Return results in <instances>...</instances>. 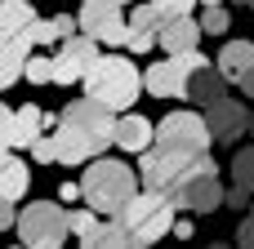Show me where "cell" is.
Segmentation results:
<instances>
[{"instance_id":"6da1fadb","label":"cell","mask_w":254,"mask_h":249,"mask_svg":"<svg viewBox=\"0 0 254 249\" xmlns=\"http://www.w3.org/2000/svg\"><path fill=\"white\" fill-rule=\"evenodd\" d=\"M54 143H58V165H89L116 143V107L98 98L67 102L54 120Z\"/></svg>"},{"instance_id":"7a4b0ae2","label":"cell","mask_w":254,"mask_h":249,"mask_svg":"<svg viewBox=\"0 0 254 249\" xmlns=\"http://www.w3.org/2000/svg\"><path fill=\"white\" fill-rule=\"evenodd\" d=\"M134 196H138V169H129L125 160L94 156V160L85 165L80 200H85V205H94L98 214H121Z\"/></svg>"},{"instance_id":"3957f363","label":"cell","mask_w":254,"mask_h":249,"mask_svg":"<svg viewBox=\"0 0 254 249\" xmlns=\"http://www.w3.org/2000/svg\"><path fill=\"white\" fill-rule=\"evenodd\" d=\"M85 94L107 102V107H116V111H129V102H138V94H143V76H138V67L129 58L103 53L89 67V76H85Z\"/></svg>"},{"instance_id":"277c9868","label":"cell","mask_w":254,"mask_h":249,"mask_svg":"<svg viewBox=\"0 0 254 249\" xmlns=\"http://www.w3.org/2000/svg\"><path fill=\"white\" fill-rule=\"evenodd\" d=\"M210 143H214V134H210L205 116H196V111H170L152 134V147L165 156H201V151H210Z\"/></svg>"},{"instance_id":"5b68a950","label":"cell","mask_w":254,"mask_h":249,"mask_svg":"<svg viewBox=\"0 0 254 249\" xmlns=\"http://www.w3.org/2000/svg\"><path fill=\"white\" fill-rule=\"evenodd\" d=\"M71 232V214L58 200H36L18 214V241L31 249H58Z\"/></svg>"},{"instance_id":"8992f818","label":"cell","mask_w":254,"mask_h":249,"mask_svg":"<svg viewBox=\"0 0 254 249\" xmlns=\"http://www.w3.org/2000/svg\"><path fill=\"white\" fill-rule=\"evenodd\" d=\"M210 58L201 49H188V53H170L165 62H152L147 76H143V89L156 94V98H188V80L196 67H205Z\"/></svg>"},{"instance_id":"52a82bcc","label":"cell","mask_w":254,"mask_h":249,"mask_svg":"<svg viewBox=\"0 0 254 249\" xmlns=\"http://www.w3.org/2000/svg\"><path fill=\"white\" fill-rule=\"evenodd\" d=\"M80 31L94 36L98 45H125L129 18L121 13L116 0H80Z\"/></svg>"},{"instance_id":"ba28073f","label":"cell","mask_w":254,"mask_h":249,"mask_svg":"<svg viewBox=\"0 0 254 249\" xmlns=\"http://www.w3.org/2000/svg\"><path fill=\"white\" fill-rule=\"evenodd\" d=\"M98 40L94 36H67L58 40V53H54V80L58 85H76L89 76V67L98 62Z\"/></svg>"},{"instance_id":"9c48e42d","label":"cell","mask_w":254,"mask_h":249,"mask_svg":"<svg viewBox=\"0 0 254 249\" xmlns=\"http://www.w3.org/2000/svg\"><path fill=\"white\" fill-rule=\"evenodd\" d=\"M205 125H210V134H214L219 147H232V143L250 129V111H246V102H237V98H219V102L205 107Z\"/></svg>"},{"instance_id":"30bf717a","label":"cell","mask_w":254,"mask_h":249,"mask_svg":"<svg viewBox=\"0 0 254 249\" xmlns=\"http://www.w3.org/2000/svg\"><path fill=\"white\" fill-rule=\"evenodd\" d=\"M161 9L147 0V4H134L129 9V36H125V49L129 53H147L152 45H161Z\"/></svg>"},{"instance_id":"8fae6325","label":"cell","mask_w":254,"mask_h":249,"mask_svg":"<svg viewBox=\"0 0 254 249\" xmlns=\"http://www.w3.org/2000/svg\"><path fill=\"white\" fill-rule=\"evenodd\" d=\"M201 36H205V27L192 13H174V18L161 22V49L165 53H188V49L201 45Z\"/></svg>"},{"instance_id":"7c38bea8","label":"cell","mask_w":254,"mask_h":249,"mask_svg":"<svg viewBox=\"0 0 254 249\" xmlns=\"http://www.w3.org/2000/svg\"><path fill=\"white\" fill-rule=\"evenodd\" d=\"M170 232H174V205L161 196V200H156V205H152V209L134 223L129 245H156V241H161V236H170Z\"/></svg>"},{"instance_id":"4fadbf2b","label":"cell","mask_w":254,"mask_h":249,"mask_svg":"<svg viewBox=\"0 0 254 249\" xmlns=\"http://www.w3.org/2000/svg\"><path fill=\"white\" fill-rule=\"evenodd\" d=\"M36 13L31 0H0V36L4 40H36Z\"/></svg>"},{"instance_id":"5bb4252c","label":"cell","mask_w":254,"mask_h":249,"mask_svg":"<svg viewBox=\"0 0 254 249\" xmlns=\"http://www.w3.org/2000/svg\"><path fill=\"white\" fill-rule=\"evenodd\" d=\"M54 120H58V116H45L36 102H31V107H18V111H13V125H9V147H27V151H31V143H36Z\"/></svg>"},{"instance_id":"9a60e30c","label":"cell","mask_w":254,"mask_h":249,"mask_svg":"<svg viewBox=\"0 0 254 249\" xmlns=\"http://www.w3.org/2000/svg\"><path fill=\"white\" fill-rule=\"evenodd\" d=\"M188 98H192V102H201V107H210V102L228 98V76L219 71V62H205V67H196V71H192V80H188Z\"/></svg>"},{"instance_id":"2e32d148","label":"cell","mask_w":254,"mask_h":249,"mask_svg":"<svg viewBox=\"0 0 254 249\" xmlns=\"http://www.w3.org/2000/svg\"><path fill=\"white\" fill-rule=\"evenodd\" d=\"M152 134H156V125H147V116H138V111H125V116H116V147H125V151H147L152 147Z\"/></svg>"},{"instance_id":"e0dca14e","label":"cell","mask_w":254,"mask_h":249,"mask_svg":"<svg viewBox=\"0 0 254 249\" xmlns=\"http://www.w3.org/2000/svg\"><path fill=\"white\" fill-rule=\"evenodd\" d=\"M31 45H36V40H4V36H0V89H9L13 80L27 76Z\"/></svg>"},{"instance_id":"ac0fdd59","label":"cell","mask_w":254,"mask_h":249,"mask_svg":"<svg viewBox=\"0 0 254 249\" xmlns=\"http://www.w3.org/2000/svg\"><path fill=\"white\" fill-rule=\"evenodd\" d=\"M80 245L85 249H107V245H129V227H125V218L121 214H103L85 236H80Z\"/></svg>"},{"instance_id":"d6986e66","label":"cell","mask_w":254,"mask_h":249,"mask_svg":"<svg viewBox=\"0 0 254 249\" xmlns=\"http://www.w3.org/2000/svg\"><path fill=\"white\" fill-rule=\"evenodd\" d=\"M27 183H31L27 165L4 147V151H0V200H22V196H27Z\"/></svg>"},{"instance_id":"ffe728a7","label":"cell","mask_w":254,"mask_h":249,"mask_svg":"<svg viewBox=\"0 0 254 249\" xmlns=\"http://www.w3.org/2000/svg\"><path fill=\"white\" fill-rule=\"evenodd\" d=\"M214 62H219V71L228 80H241L246 71H254V40H228Z\"/></svg>"},{"instance_id":"44dd1931","label":"cell","mask_w":254,"mask_h":249,"mask_svg":"<svg viewBox=\"0 0 254 249\" xmlns=\"http://www.w3.org/2000/svg\"><path fill=\"white\" fill-rule=\"evenodd\" d=\"M80 31V18L71 13H58V18H40L36 22V45H54V40H67Z\"/></svg>"},{"instance_id":"7402d4cb","label":"cell","mask_w":254,"mask_h":249,"mask_svg":"<svg viewBox=\"0 0 254 249\" xmlns=\"http://www.w3.org/2000/svg\"><path fill=\"white\" fill-rule=\"evenodd\" d=\"M232 183L246 187V192L254 196V147H241V151L232 156Z\"/></svg>"},{"instance_id":"603a6c76","label":"cell","mask_w":254,"mask_h":249,"mask_svg":"<svg viewBox=\"0 0 254 249\" xmlns=\"http://www.w3.org/2000/svg\"><path fill=\"white\" fill-rule=\"evenodd\" d=\"M201 27H205V36H223V31L232 27V18H228V9H223V4H205Z\"/></svg>"},{"instance_id":"cb8c5ba5","label":"cell","mask_w":254,"mask_h":249,"mask_svg":"<svg viewBox=\"0 0 254 249\" xmlns=\"http://www.w3.org/2000/svg\"><path fill=\"white\" fill-rule=\"evenodd\" d=\"M27 80H31V85H49V80H54V58L31 53V58H27Z\"/></svg>"},{"instance_id":"d4e9b609","label":"cell","mask_w":254,"mask_h":249,"mask_svg":"<svg viewBox=\"0 0 254 249\" xmlns=\"http://www.w3.org/2000/svg\"><path fill=\"white\" fill-rule=\"evenodd\" d=\"M31 160H40V165L58 160V143H54V134H40V138L31 143Z\"/></svg>"},{"instance_id":"484cf974","label":"cell","mask_w":254,"mask_h":249,"mask_svg":"<svg viewBox=\"0 0 254 249\" xmlns=\"http://www.w3.org/2000/svg\"><path fill=\"white\" fill-rule=\"evenodd\" d=\"M94 223H98V209H94V205H89V209H76V214H71V232H76V236H85Z\"/></svg>"},{"instance_id":"4316f807","label":"cell","mask_w":254,"mask_h":249,"mask_svg":"<svg viewBox=\"0 0 254 249\" xmlns=\"http://www.w3.org/2000/svg\"><path fill=\"white\" fill-rule=\"evenodd\" d=\"M152 4L161 9V18H174V13H192L196 0H152Z\"/></svg>"},{"instance_id":"83f0119b","label":"cell","mask_w":254,"mask_h":249,"mask_svg":"<svg viewBox=\"0 0 254 249\" xmlns=\"http://www.w3.org/2000/svg\"><path fill=\"white\" fill-rule=\"evenodd\" d=\"M237 245H250L254 249V214L241 218V227H237Z\"/></svg>"},{"instance_id":"f1b7e54d","label":"cell","mask_w":254,"mask_h":249,"mask_svg":"<svg viewBox=\"0 0 254 249\" xmlns=\"http://www.w3.org/2000/svg\"><path fill=\"white\" fill-rule=\"evenodd\" d=\"M9 125H13V111H9V107L0 102V151L9 147Z\"/></svg>"},{"instance_id":"f546056e","label":"cell","mask_w":254,"mask_h":249,"mask_svg":"<svg viewBox=\"0 0 254 249\" xmlns=\"http://www.w3.org/2000/svg\"><path fill=\"white\" fill-rule=\"evenodd\" d=\"M223 205H232V209H246V205H250V192H246V187H232Z\"/></svg>"},{"instance_id":"4dcf8cb0","label":"cell","mask_w":254,"mask_h":249,"mask_svg":"<svg viewBox=\"0 0 254 249\" xmlns=\"http://www.w3.org/2000/svg\"><path fill=\"white\" fill-rule=\"evenodd\" d=\"M192 232H196V227H192L188 218H174V232H170V236H179V241H192Z\"/></svg>"},{"instance_id":"1f68e13d","label":"cell","mask_w":254,"mask_h":249,"mask_svg":"<svg viewBox=\"0 0 254 249\" xmlns=\"http://www.w3.org/2000/svg\"><path fill=\"white\" fill-rule=\"evenodd\" d=\"M58 196H63V200H76V196H80V183H63Z\"/></svg>"},{"instance_id":"d6a6232c","label":"cell","mask_w":254,"mask_h":249,"mask_svg":"<svg viewBox=\"0 0 254 249\" xmlns=\"http://www.w3.org/2000/svg\"><path fill=\"white\" fill-rule=\"evenodd\" d=\"M237 85H241V89H246V98H254V71H246V76H241V80H237Z\"/></svg>"},{"instance_id":"836d02e7","label":"cell","mask_w":254,"mask_h":249,"mask_svg":"<svg viewBox=\"0 0 254 249\" xmlns=\"http://www.w3.org/2000/svg\"><path fill=\"white\" fill-rule=\"evenodd\" d=\"M201 4H223V0H201Z\"/></svg>"},{"instance_id":"e575fe53","label":"cell","mask_w":254,"mask_h":249,"mask_svg":"<svg viewBox=\"0 0 254 249\" xmlns=\"http://www.w3.org/2000/svg\"><path fill=\"white\" fill-rule=\"evenodd\" d=\"M116 4H134V0H116Z\"/></svg>"},{"instance_id":"d590c367","label":"cell","mask_w":254,"mask_h":249,"mask_svg":"<svg viewBox=\"0 0 254 249\" xmlns=\"http://www.w3.org/2000/svg\"><path fill=\"white\" fill-rule=\"evenodd\" d=\"M246 9H254V0H246Z\"/></svg>"},{"instance_id":"8d00e7d4","label":"cell","mask_w":254,"mask_h":249,"mask_svg":"<svg viewBox=\"0 0 254 249\" xmlns=\"http://www.w3.org/2000/svg\"><path fill=\"white\" fill-rule=\"evenodd\" d=\"M250 129H254V116H250Z\"/></svg>"}]
</instances>
